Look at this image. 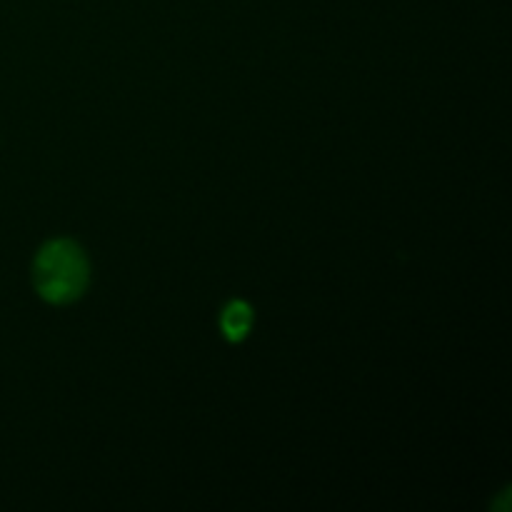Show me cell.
I'll use <instances>...</instances> for the list:
<instances>
[{
	"instance_id": "2",
	"label": "cell",
	"mask_w": 512,
	"mask_h": 512,
	"mask_svg": "<svg viewBox=\"0 0 512 512\" xmlns=\"http://www.w3.org/2000/svg\"><path fill=\"white\" fill-rule=\"evenodd\" d=\"M220 325H223L225 338L238 343V340H243L245 335H248L250 325H253V310H250L243 300H235V303H230L228 308H225Z\"/></svg>"
},
{
	"instance_id": "1",
	"label": "cell",
	"mask_w": 512,
	"mask_h": 512,
	"mask_svg": "<svg viewBox=\"0 0 512 512\" xmlns=\"http://www.w3.org/2000/svg\"><path fill=\"white\" fill-rule=\"evenodd\" d=\"M33 283L40 298L53 305L73 303L88 285V260L73 240H53L38 253Z\"/></svg>"
}]
</instances>
